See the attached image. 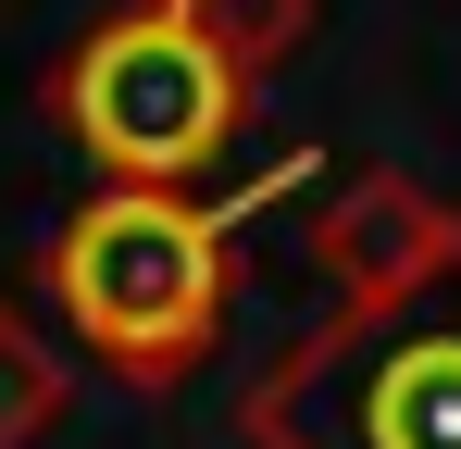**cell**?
I'll return each mask as SVG.
<instances>
[{
  "instance_id": "6da1fadb",
  "label": "cell",
  "mask_w": 461,
  "mask_h": 449,
  "mask_svg": "<svg viewBox=\"0 0 461 449\" xmlns=\"http://www.w3.org/2000/svg\"><path fill=\"white\" fill-rule=\"evenodd\" d=\"M262 449H461V237L337 312L249 399Z\"/></svg>"
},
{
  "instance_id": "7a4b0ae2",
  "label": "cell",
  "mask_w": 461,
  "mask_h": 449,
  "mask_svg": "<svg viewBox=\"0 0 461 449\" xmlns=\"http://www.w3.org/2000/svg\"><path fill=\"white\" fill-rule=\"evenodd\" d=\"M275 188H300V162H275L249 200H162V188H113L50 237V299L113 374H187L225 325V237Z\"/></svg>"
},
{
  "instance_id": "3957f363",
  "label": "cell",
  "mask_w": 461,
  "mask_h": 449,
  "mask_svg": "<svg viewBox=\"0 0 461 449\" xmlns=\"http://www.w3.org/2000/svg\"><path fill=\"white\" fill-rule=\"evenodd\" d=\"M237 113H249V75H237L225 25H212L200 0H138V13H113V25L76 50V75H63V125H76L125 188L200 175V162L237 138Z\"/></svg>"
}]
</instances>
